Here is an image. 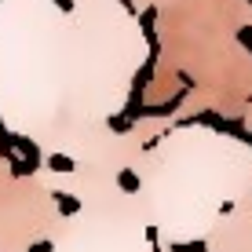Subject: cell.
<instances>
[{
    "mask_svg": "<svg viewBox=\"0 0 252 252\" xmlns=\"http://www.w3.org/2000/svg\"><path fill=\"white\" fill-rule=\"evenodd\" d=\"M117 187H121V194H135V190H139V176L132 168H121L117 172Z\"/></svg>",
    "mask_w": 252,
    "mask_h": 252,
    "instance_id": "cell-1",
    "label": "cell"
},
{
    "mask_svg": "<svg viewBox=\"0 0 252 252\" xmlns=\"http://www.w3.org/2000/svg\"><path fill=\"white\" fill-rule=\"evenodd\" d=\"M55 205H59V212H63V216H73V212H81V201H77L73 194H63V190L55 194Z\"/></svg>",
    "mask_w": 252,
    "mask_h": 252,
    "instance_id": "cell-2",
    "label": "cell"
},
{
    "mask_svg": "<svg viewBox=\"0 0 252 252\" xmlns=\"http://www.w3.org/2000/svg\"><path fill=\"white\" fill-rule=\"evenodd\" d=\"M48 164H51V172H73V168H77V161L66 158V154H51Z\"/></svg>",
    "mask_w": 252,
    "mask_h": 252,
    "instance_id": "cell-3",
    "label": "cell"
},
{
    "mask_svg": "<svg viewBox=\"0 0 252 252\" xmlns=\"http://www.w3.org/2000/svg\"><path fill=\"white\" fill-rule=\"evenodd\" d=\"M172 252H208L205 241H190V245H172Z\"/></svg>",
    "mask_w": 252,
    "mask_h": 252,
    "instance_id": "cell-4",
    "label": "cell"
},
{
    "mask_svg": "<svg viewBox=\"0 0 252 252\" xmlns=\"http://www.w3.org/2000/svg\"><path fill=\"white\" fill-rule=\"evenodd\" d=\"M55 245H51V241H37V245H30V252H51Z\"/></svg>",
    "mask_w": 252,
    "mask_h": 252,
    "instance_id": "cell-5",
    "label": "cell"
},
{
    "mask_svg": "<svg viewBox=\"0 0 252 252\" xmlns=\"http://www.w3.org/2000/svg\"><path fill=\"white\" fill-rule=\"evenodd\" d=\"M59 7H63V11H73V0H55Z\"/></svg>",
    "mask_w": 252,
    "mask_h": 252,
    "instance_id": "cell-6",
    "label": "cell"
}]
</instances>
